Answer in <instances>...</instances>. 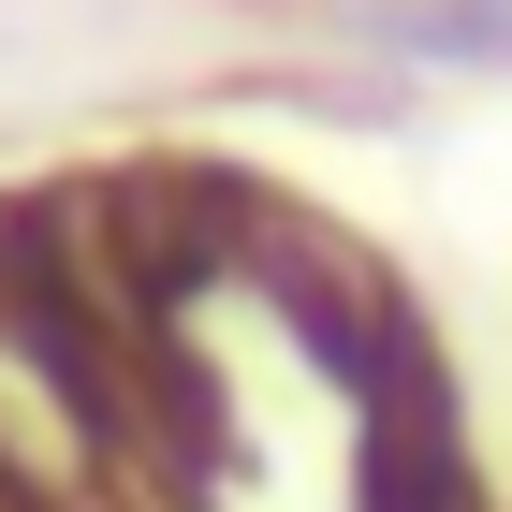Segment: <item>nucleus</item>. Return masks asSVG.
Returning a JSON list of instances; mask_svg holds the SVG:
<instances>
[{
	"mask_svg": "<svg viewBox=\"0 0 512 512\" xmlns=\"http://www.w3.org/2000/svg\"><path fill=\"white\" fill-rule=\"evenodd\" d=\"M395 44H425V59H512V0H395Z\"/></svg>",
	"mask_w": 512,
	"mask_h": 512,
	"instance_id": "1",
	"label": "nucleus"
}]
</instances>
